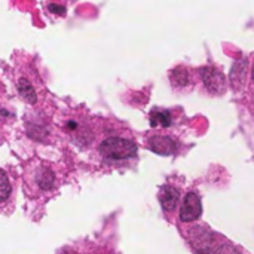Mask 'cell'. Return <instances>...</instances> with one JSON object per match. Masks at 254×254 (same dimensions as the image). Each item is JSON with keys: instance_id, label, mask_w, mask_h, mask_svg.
Segmentation results:
<instances>
[{"instance_id": "obj_1", "label": "cell", "mask_w": 254, "mask_h": 254, "mask_svg": "<svg viewBox=\"0 0 254 254\" xmlns=\"http://www.w3.org/2000/svg\"><path fill=\"white\" fill-rule=\"evenodd\" d=\"M98 152L107 159L121 161V159H128V158L135 156L137 146H135V143H132L131 140H127V138L110 137V138H106L100 144Z\"/></svg>"}, {"instance_id": "obj_2", "label": "cell", "mask_w": 254, "mask_h": 254, "mask_svg": "<svg viewBox=\"0 0 254 254\" xmlns=\"http://www.w3.org/2000/svg\"><path fill=\"white\" fill-rule=\"evenodd\" d=\"M201 214H202V204L199 196L195 192H189L185 196L183 205L180 208V220L185 223H190L198 220Z\"/></svg>"}, {"instance_id": "obj_3", "label": "cell", "mask_w": 254, "mask_h": 254, "mask_svg": "<svg viewBox=\"0 0 254 254\" xmlns=\"http://www.w3.org/2000/svg\"><path fill=\"white\" fill-rule=\"evenodd\" d=\"M201 77L205 88L213 94H223L226 89V79L225 74L214 68V67H204L201 68Z\"/></svg>"}, {"instance_id": "obj_4", "label": "cell", "mask_w": 254, "mask_h": 254, "mask_svg": "<svg viewBox=\"0 0 254 254\" xmlns=\"http://www.w3.org/2000/svg\"><path fill=\"white\" fill-rule=\"evenodd\" d=\"M190 243L198 253H208L214 244L213 232L205 226H198L190 231Z\"/></svg>"}, {"instance_id": "obj_5", "label": "cell", "mask_w": 254, "mask_h": 254, "mask_svg": "<svg viewBox=\"0 0 254 254\" xmlns=\"http://www.w3.org/2000/svg\"><path fill=\"white\" fill-rule=\"evenodd\" d=\"M149 146L150 149L158 153V155H164V156H168V155H173L176 152V143L173 138L170 137H165V135H155L149 140Z\"/></svg>"}, {"instance_id": "obj_6", "label": "cell", "mask_w": 254, "mask_h": 254, "mask_svg": "<svg viewBox=\"0 0 254 254\" xmlns=\"http://www.w3.org/2000/svg\"><path fill=\"white\" fill-rule=\"evenodd\" d=\"M159 201L165 211H173L179 202V192L173 186H162L159 190Z\"/></svg>"}, {"instance_id": "obj_7", "label": "cell", "mask_w": 254, "mask_h": 254, "mask_svg": "<svg viewBox=\"0 0 254 254\" xmlns=\"http://www.w3.org/2000/svg\"><path fill=\"white\" fill-rule=\"evenodd\" d=\"M16 88H18V92H19L21 98L25 100L28 104H36L37 103L36 89L30 83V80H27L25 77H19L18 79V83H16Z\"/></svg>"}, {"instance_id": "obj_8", "label": "cell", "mask_w": 254, "mask_h": 254, "mask_svg": "<svg viewBox=\"0 0 254 254\" xmlns=\"http://www.w3.org/2000/svg\"><path fill=\"white\" fill-rule=\"evenodd\" d=\"M36 183L40 190H51L55 183V174L49 167H43L36 173Z\"/></svg>"}, {"instance_id": "obj_9", "label": "cell", "mask_w": 254, "mask_h": 254, "mask_svg": "<svg viewBox=\"0 0 254 254\" xmlns=\"http://www.w3.org/2000/svg\"><path fill=\"white\" fill-rule=\"evenodd\" d=\"M10 190L12 188L7 174L3 170H0V201H6L10 196Z\"/></svg>"}, {"instance_id": "obj_10", "label": "cell", "mask_w": 254, "mask_h": 254, "mask_svg": "<svg viewBox=\"0 0 254 254\" xmlns=\"http://www.w3.org/2000/svg\"><path fill=\"white\" fill-rule=\"evenodd\" d=\"M150 124L153 127H156V125L168 127V125H171V115L168 112H153Z\"/></svg>"}, {"instance_id": "obj_11", "label": "cell", "mask_w": 254, "mask_h": 254, "mask_svg": "<svg viewBox=\"0 0 254 254\" xmlns=\"http://www.w3.org/2000/svg\"><path fill=\"white\" fill-rule=\"evenodd\" d=\"M171 80L176 83V85H179V86H183V85H186L188 83V71L185 70V68H176V70H173V73H171Z\"/></svg>"}, {"instance_id": "obj_12", "label": "cell", "mask_w": 254, "mask_h": 254, "mask_svg": "<svg viewBox=\"0 0 254 254\" xmlns=\"http://www.w3.org/2000/svg\"><path fill=\"white\" fill-rule=\"evenodd\" d=\"M214 254H240V253L235 250V247H232V246H229V244H223V246H220V247H217V249H216Z\"/></svg>"}, {"instance_id": "obj_13", "label": "cell", "mask_w": 254, "mask_h": 254, "mask_svg": "<svg viewBox=\"0 0 254 254\" xmlns=\"http://www.w3.org/2000/svg\"><path fill=\"white\" fill-rule=\"evenodd\" d=\"M48 9L52 12V13H60V15H65V6L63 4H57V3H51L48 4Z\"/></svg>"}, {"instance_id": "obj_14", "label": "cell", "mask_w": 254, "mask_h": 254, "mask_svg": "<svg viewBox=\"0 0 254 254\" xmlns=\"http://www.w3.org/2000/svg\"><path fill=\"white\" fill-rule=\"evenodd\" d=\"M253 79H254V70H253Z\"/></svg>"}]
</instances>
